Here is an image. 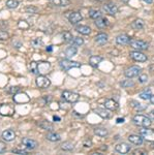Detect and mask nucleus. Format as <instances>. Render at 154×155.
Listing matches in <instances>:
<instances>
[{
  "label": "nucleus",
  "instance_id": "1",
  "mask_svg": "<svg viewBox=\"0 0 154 155\" xmlns=\"http://www.w3.org/2000/svg\"><path fill=\"white\" fill-rule=\"evenodd\" d=\"M133 121L136 125L141 126V127H149L152 123L151 119L149 117L145 116V115H136L133 118Z\"/></svg>",
  "mask_w": 154,
  "mask_h": 155
},
{
  "label": "nucleus",
  "instance_id": "2",
  "mask_svg": "<svg viewBox=\"0 0 154 155\" xmlns=\"http://www.w3.org/2000/svg\"><path fill=\"white\" fill-rule=\"evenodd\" d=\"M59 65L63 71H67L69 69L71 68H78V67H81V63L79 62H76V61H71L69 59H63L59 62Z\"/></svg>",
  "mask_w": 154,
  "mask_h": 155
},
{
  "label": "nucleus",
  "instance_id": "3",
  "mask_svg": "<svg viewBox=\"0 0 154 155\" xmlns=\"http://www.w3.org/2000/svg\"><path fill=\"white\" fill-rule=\"evenodd\" d=\"M62 97H63L64 101H66L68 104H76V102L79 101V98H80V95H79L78 93H74V92L65 90V91L62 92Z\"/></svg>",
  "mask_w": 154,
  "mask_h": 155
},
{
  "label": "nucleus",
  "instance_id": "4",
  "mask_svg": "<svg viewBox=\"0 0 154 155\" xmlns=\"http://www.w3.org/2000/svg\"><path fill=\"white\" fill-rule=\"evenodd\" d=\"M129 45H130L131 48L136 50V51H145V50L149 49V44L147 41H139V39H133V41H130Z\"/></svg>",
  "mask_w": 154,
  "mask_h": 155
},
{
  "label": "nucleus",
  "instance_id": "5",
  "mask_svg": "<svg viewBox=\"0 0 154 155\" xmlns=\"http://www.w3.org/2000/svg\"><path fill=\"white\" fill-rule=\"evenodd\" d=\"M15 114V107L12 104H0V115L4 117H11Z\"/></svg>",
  "mask_w": 154,
  "mask_h": 155
},
{
  "label": "nucleus",
  "instance_id": "6",
  "mask_svg": "<svg viewBox=\"0 0 154 155\" xmlns=\"http://www.w3.org/2000/svg\"><path fill=\"white\" fill-rule=\"evenodd\" d=\"M35 83H36V86L38 88H41V89H46L50 87L51 85V81L47 78L44 74H38V77L36 78L35 80Z\"/></svg>",
  "mask_w": 154,
  "mask_h": 155
},
{
  "label": "nucleus",
  "instance_id": "7",
  "mask_svg": "<svg viewBox=\"0 0 154 155\" xmlns=\"http://www.w3.org/2000/svg\"><path fill=\"white\" fill-rule=\"evenodd\" d=\"M141 71H142V68L140 66H130L128 67L127 69H125L124 71V76H125L127 79H131V78H136L138 76H140Z\"/></svg>",
  "mask_w": 154,
  "mask_h": 155
},
{
  "label": "nucleus",
  "instance_id": "8",
  "mask_svg": "<svg viewBox=\"0 0 154 155\" xmlns=\"http://www.w3.org/2000/svg\"><path fill=\"white\" fill-rule=\"evenodd\" d=\"M103 11L105 12L106 14L110 15V16H115L118 12L119 8L115 3H113V2H108V3L103 5Z\"/></svg>",
  "mask_w": 154,
  "mask_h": 155
},
{
  "label": "nucleus",
  "instance_id": "9",
  "mask_svg": "<svg viewBox=\"0 0 154 155\" xmlns=\"http://www.w3.org/2000/svg\"><path fill=\"white\" fill-rule=\"evenodd\" d=\"M14 101L17 102V104H27V102L30 101V97L28 96V94L25 93V92L19 91L18 93L15 94Z\"/></svg>",
  "mask_w": 154,
  "mask_h": 155
},
{
  "label": "nucleus",
  "instance_id": "10",
  "mask_svg": "<svg viewBox=\"0 0 154 155\" xmlns=\"http://www.w3.org/2000/svg\"><path fill=\"white\" fill-rule=\"evenodd\" d=\"M140 134L144 140L148 142H154V130L149 129L146 127H143V129H140Z\"/></svg>",
  "mask_w": 154,
  "mask_h": 155
},
{
  "label": "nucleus",
  "instance_id": "11",
  "mask_svg": "<svg viewBox=\"0 0 154 155\" xmlns=\"http://www.w3.org/2000/svg\"><path fill=\"white\" fill-rule=\"evenodd\" d=\"M129 56H130L131 59L135 60V61H136V62H146L148 59L145 54L142 53L141 51H136V50H135V51H131L129 53Z\"/></svg>",
  "mask_w": 154,
  "mask_h": 155
},
{
  "label": "nucleus",
  "instance_id": "12",
  "mask_svg": "<svg viewBox=\"0 0 154 155\" xmlns=\"http://www.w3.org/2000/svg\"><path fill=\"white\" fill-rule=\"evenodd\" d=\"M22 145L25 147L26 149L28 150H33L35 149L37 147V142L34 141V140L32 139H28V137H24L23 140H22Z\"/></svg>",
  "mask_w": 154,
  "mask_h": 155
},
{
  "label": "nucleus",
  "instance_id": "13",
  "mask_svg": "<svg viewBox=\"0 0 154 155\" xmlns=\"http://www.w3.org/2000/svg\"><path fill=\"white\" fill-rule=\"evenodd\" d=\"M130 146L126 143H120L115 146V151L119 154H126L130 151Z\"/></svg>",
  "mask_w": 154,
  "mask_h": 155
},
{
  "label": "nucleus",
  "instance_id": "14",
  "mask_svg": "<svg viewBox=\"0 0 154 155\" xmlns=\"http://www.w3.org/2000/svg\"><path fill=\"white\" fill-rule=\"evenodd\" d=\"M130 37L127 35V34H120L116 37V44L119 45V46H125V45H128L130 42Z\"/></svg>",
  "mask_w": 154,
  "mask_h": 155
},
{
  "label": "nucleus",
  "instance_id": "15",
  "mask_svg": "<svg viewBox=\"0 0 154 155\" xmlns=\"http://www.w3.org/2000/svg\"><path fill=\"white\" fill-rule=\"evenodd\" d=\"M1 137L5 142H11V141H14L15 137H16V134H15V131L12 130V129H6V130H4L2 132Z\"/></svg>",
  "mask_w": 154,
  "mask_h": 155
},
{
  "label": "nucleus",
  "instance_id": "16",
  "mask_svg": "<svg viewBox=\"0 0 154 155\" xmlns=\"http://www.w3.org/2000/svg\"><path fill=\"white\" fill-rule=\"evenodd\" d=\"M109 41V36L106 33H103V32H100V33H98L97 35L95 36V42L99 46H103V45H106V42Z\"/></svg>",
  "mask_w": 154,
  "mask_h": 155
},
{
  "label": "nucleus",
  "instance_id": "17",
  "mask_svg": "<svg viewBox=\"0 0 154 155\" xmlns=\"http://www.w3.org/2000/svg\"><path fill=\"white\" fill-rule=\"evenodd\" d=\"M82 19H83V17H82V15L79 12H71V14L69 15V17H68V21L70 22L71 24H74V25L78 24L79 22H81Z\"/></svg>",
  "mask_w": 154,
  "mask_h": 155
},
{
  "label": "nucleus",
  "instance_id": "18",
  "mask_svg": "<svg viewBox=\"0 0 154 155\" xmlns=\"http://www.w3.org/2000/svg\"><path fill=\"white\" fill-rule=\"evenodd\" d=\"M37 68H38V74H43V72H49L50 68H51V64L49 62H37Z\"/></svg>",
  "mask_w": 154,
  "mask_h": 155
},
{
  "label": "nucleus",
  "instance_id": "19",
  "mask_svg": "<svg viewBox=\"0 0 154 155\" xmlns=\"http://www.w3.org/2000/svg\"><path fill=\"white\" fill-rule=\"evenodd\" d=\"M94 113H96L98 116H100L101 118L103 119H108V118H111L112 117V114H111V111L110 110H103V109H94Z\"/></svg>",
  "mask_w": 154,
  "mask_h": 155
},
{
  "label": "nucleus",
  "instance_id": "20",
  "mask_svg": "<svg viewBox=\"0 0 154 155\" xmlns=\"http://www.w3.org/2000/svg\"><path fill=\"white\" fill-rule=\"evenodd\" d=\"M105 107L106 109L110 110V111H116V110H118L119 107V104L117 101H115L114 99H106L105 101Z\"/></svg>",
  "mask_w": 154,
  "mask_h": 155
},
{
  "label": "nucleus",
  "instance_id": "21",
  "mask_svg": "<svg viewBox=\"0 0 154 155\" xmlns=\"http://www.w3.org/2000/svg\"><path fill=\"white\" fill-rule=\"evenodd\" d=\"M76 31L78 32V33L82 34V35H89L92 30H91L90 27L86 26V25H79V26H77Z\"/></svg>",
  "mask_w": 154,
  "mask_h": 155
},
{
  "label": "nucleus",
  "instance_id": "22",
  "mask_svg": "<svg viewBox=\"0 0 154 155\" xmlns=\"http://www.w3.org/2000/svg\"><path fill=\"white\" fill-rule=\"evenodd\" d=\"M145 27V22L142 19H136L131 23V28L135 30H142Z\"/></svg>",
  "mask_w": 154,
  "mask_h": 155
},
{
  "label": "nucleus",
  "instance_id": "23",
  "mask_svg": "<svg viewBox=\"0 0 154 155\" xmlns=\"http://www.w3.org/2000/svg\"><path fill=\"white\" fill-rule=\"evenodd\" d=\"M94 23H95V25H96V27H97V28H99V29H103V28H106V27L109 25V21H108V19L100 17V18L96 19Z\"/></svg>",
  "mask_w": 154,
  "mask_h": 155
},
{
  "label": "nucleus",
  "instance_id": "24",
  "mask_svg": "<svg viewBox=\"0 0 154 155\" xmlns=\"http://www.w3.org/2000/svg\"><path fill=\"white\" fill-rule=\"evenodd\" d=\"M50 3L55 6L65 7L70 4V0H50Z\"/></svg>",
  "mask_w": 154,
  "mask_h": 155
},
{
  "label": "nucleus",
  "instance_id": "25",
  "mask_svg": "<svg viewBox=\"0 0 154 155\" xmlns=\"http://www.w3.org/2000/svg\"><path fill=\"white\" fill-rule=\"evenodd\" d=\"M128 141L133 145H142L143 144V137L136 134H130L128 137Z\"/></svg>",
  "mask_w": 154,
  "mask_h": 155
},
{
  "label": "nucleus",
  "instance_id": "26",
  "mask_svg": "<svg viewBox=\"0 0 154 155\" xmlns=\"http://www.w3.org/2000/svg\"><path fill=\"white\" fill-rule=\"evenodd\" d=\"M103 57L97 56V55H94V56L90 57V59H89V63H90L91 66L96 67L101 61H103Z\"/></svg>",
  "mask_w": 154,
  "mask_h": 155
},
{
  "label": "nucleus",
  "instance_id": "27",
  "mask_svg": "<svg viewBox=\"0 0 154 155\" xmlns=\"http://www.w3.org/2000/svg\"><path fill=\"white\" fill-rule=\"evenodd\" d=\"M46 139L50 142H58L61 140V137H60V134H56V132L50 131L46 134Z\"/></svg>",
  "mask_w": 154,
  "mask_h": 155
},
{
  "label": "nucleus",
  "instance_id": "28",
  "mask_svg": "<svg viewBox=\"0 0 154 155\" xmlns=\"http://www.w3.org/2000/svg\"><path fill=\"white\" fill-rule=\"evenodd\" d=\"M88 14H89V17H90L91 19H93V20H96L98 18H100V17H103V12H101V11L96 9V8L89 9Z\"/></svg>",
  "mask_w": 154,
  "mask_h": 155
},
{
  "label": "nucleus",
  "instance_id": "29",
  "mask_svg": "<svg viewBox=\"0 0 154 155\" xmlns=\"http://www.w3.org/2000/svg\"><path fill=\"white\" fill-rule=\"evenodd\" d=\"M37 125L41 127V129H44V130H49V131H52L53 130V125L50 123L49 121L44 120V121H41L37 123Z\"/></svg>",
  "mask_w": 154,
  "mask_h": 155
},
{
  "label": "nucleus",
  "instance_id": "30",
  "mask_svg": "<svg viewBox=\"0 0 154 155\" xmlns=\"http://www.w3.org/2000/svg\"><path fill=\"white\" fill-rule=\"evenodd\" d=\"M77 53H78V48H77V46H74V45L71 47H68V48L65 50V55L67 58H71V57H74Z\"/></svg>",
  "mask_w": 154,
  "mask_h": 155
},
{
  "label": "nucleus",
  "instance_id": "31",
  "mask_svg": "<svg viewBox=\"0 0 154 155\" xmlns=\"http://www.w3.org/2000/svg\"><path fill=\"white\" fill-rule=\"evenodd\" d=\"M94 134L101 137H105L109 134L108 129L103 128V127H97V128H94Z\"/></svg>",
  "mask_w": 154,
  "mask_h": 155
},
{
  "label": "nucleus",
  "instance_id": "32",
  "mask_svg": "<svg viewBox=\"0 0 154 155\" xmlns=\"http://www.w3.org/2000/svg\"><path fill=\"white\" fill-rule=\"evenodd\" d=\"M74 148V144L69 141H65L61 143V149L64 150V151H71Z\"/></svg>",
  "mask_w": 154,
  "mask_h": 155
},
{
  "label": "nucleus",
  "instance_id": "33",
  "mask_svg": "<svg viewBox=\"0 0 154 155\" xmlns=\"http://www.w3.org/2000/svg\"><path fill=\"white\" fill-rule=\"evenodd\" d=\"M151 95H152V94H151V91H150V89H149V88L145 89L143 92H141V93L139 94V96H140L142 99H144V101H147V99H149Z\"/></svg>",
  "mask_w": 154,
  "mask_h": 155
},
{
  "label": "nucleus",
  "instance_id": "34",
  "mask_svg": "<svg viewBox=\"0 0 154 155\" xmlns=\"http://www.w3.org/2000/svg\"><path fill=\"white\" fill-rule=\"evenodd\" d=\"M5 5H6L7 8L15 9L19 6V1H17V0H7Z\"/></svg>",
  "mask_w": 154,
  "mask_h": 155
},
{
  "label": "nucleus",
  "instance_id": "35",
  "mask_svg": "<svg viewBox=\"0 0 154 155\" xmlns=\"http://www.w3.org/2000/svg\"><path fill=\"white\" fill-rule=\"evenodd\" d=\"M62 37H63V41L65 42H70V41H73V39H74L73 34L69 31H64L63 33H62Z\"/></svg>",
  "mask_w": 154,
  "mask_h": 155
},
{
  "label": "nucleus",
  "instance_id": "36",
  "mask_svg": "<svg viewBox=\"0 0 154 155\" xmlns=\"http://www.w3.org/2000/svg\"><path fill=\"white\" fill-rule=\"evenodd\" d=\"M28 69L32 72V74H38V68H37V62H36V61H32L31 63L29 64Z\"/></svg>",
  "mask_w": 154,
  "mask_h": 155
},
{
  "label": "nucleus",
  "instance_id": "37",
  "mask_svg": "<svg viewBox=\"0 0 154 155\" xmlns=\"http://www.w3.org/2000/svg\"><path fill=\"white\" fill-rule=\"evenodd\" d=\"M18 27L21 30H28L30 28V25L28 24V22L24 21V20H20L18 22Z\"/></svg>",
  "mask_w": 154,
  "mask_h": 155
},
{
  "label": "nucleus",
  "instance_id": "38",
  "mask_svg": "<svg viewBox=\"0 0 154 155\" xmlns=\"http://www.w3.org/2000/svg\"><path fill=\"white\" fill-rule=\"evenodd\" d=\"M120 85L122 88H129V87L133 86V82L131 81V80H123L120 83Z\"/></svg>",
  "mask_w": 154,
  "mask_h": 155
},
{
  "label": "nucleus",
  "instance_id": "39",
  "mask_svg": "<svg viewBox=\"0 0 154 155\" xmlns=\"http://www.w3.org/2000/svg\"><path fill=\"white\" fill-rule=\"evenodd\" d=\"M25 11H26L28 14H30V15H35L37 12H38V8L35 6H33V5H29V6H26L25 7Z\"/></svg>",
  "mask_w": 154,
  "mask_h": 155
},
{
  "label": "nucleus",
  "instance_id": "40",
  "mask_svg": "<svg viewBox=\"0 0 154 155\" xmlns=\"http://www.w3.org/2000/svg\"><path fill=\"white\" fill-rule=\"evenodd\" d=\"M19 91H21V87H19V86H11L7 88V92L11 94H14V95L16 93H18Z\"/></svg>",
  "mask_w": 154,
  "mask_h": 155
},
{
  "label": "nucleus",
  "instance_id": "41",
  "mask_svg": "<svg viewBox=\"0 0 154 155\" xmlns=\"http://www.w3.org/2000/svg\"><path fill=\"white\" fill-rule=\"evenodd\" d=\"M130 104H131V107H136V110H139V111H141V110H145V109H146V106H141V104H140V102H138V101H130Z\"/></svg>",
  "mask_w": 154,
  "mask_h": 155
},
{
  "label": "nucleus",
  "instance_id": "42",
  "mask_svg": "<svg viewBox=\"0 0 154 155\" xmlns=\"http://www.w3.org/2000/svg\"><path fill=\"white\" fill-rule=\"evenodd\" d=\"M73 42H74V46L80 47V46H82V45L84 44V39H83V38H81V37H79V36H77V37H74Z\"/></svg>",
  "mask_w": 154,
  "mask_h": 155
},
{
  "label": "nucleus",
  "instance_id": "43",
  "mask_svg": "<svg viewBox=\"0 0 154 155\" xmlns=\"http://www.w3.org/2000/svg\"><path fill=\"white\" fill-rule=\"evenodd\" d=\"M9 38V34L6 31L0 30V41H7Z\"/></svg>",
  "mask_w": 154,
  "mask_h": 155
},
{
  "label": "nucleus",
  "instance_id": "44",
  "mask_svg": "<svg viewBox=\"0 0 154 155\" xmlns=\"http://www.w3.org/2000/svg\"><path fill=\"white\" fill-rule=\"evenodd\" d=\"M139 82L142 84H145L148 82V76L146 74H140V77H139Z\"/></svg>",
  "mask_w": 154,
  "mask_h": 155
},
{
  "label": "nucleus",
  "instance_id": "45",
  "mask_svg": "<svg viewBox=\"0 0 154 155\" xmlns=\"http://www.w3.org/2000/svg\"><path fill=\"white\" fill-rule=\"evenodd\" d=\"M12 153H16V154H22V155H26L28 154V152L25 151V150H22V149H14L12 150Z\"/></svg>",
  "mask_w": 154,
  "mask_h": 155
},
{
  "label": "nucleus",
  "instance_id": "46",
  "mask_svg": "<svg viewBox=\"0 0 154 155\" xmlns=\"http://www.w3.org/2000/svg\"><path fill=\"white\" fill-rule=\"evenodd\" d=\"M6 151V145L3 142H0V154Z\"/></svg>",
  "mask_w": 154,
  "mask_h": 155
},
{
  "label": "nucleus",
  "instance_id": "47",
  "mask_svg": "<svg viewBox=\"0 0 154 155\" xmlns=\"http://www.w3.org/2000/svg\"><path fill=\"white\" fill-rule=\"evenodd\" d=\"M133 154H147V151L144 149H136L133 151Z\"/></svg>",
  "mask_w": 154,
  "mask_h": 155
},
{
  "label": "nucleus",
  "instance_id": "48",
  "mask_svg": "<svg viewBox=\"0 0 154 155\" xmlns=\"http://www.w3.org/2000/svg\"><path fill=\"white\" fill-rule=\"evenodd\" d=\"M32 45H33L34 47H38L39 45H41V41L39 38L33 39V41H32Z\"/></svg>",
  "mask_w": 154,
  "mask_h": 155
},
{
  "label": "nucleus",
  "instance_id": "49",
  "mask_svg": "<svg viewBox=\"0 0 154 155\" xmlns=\"http://www.w3.org/2000/svg\"><path fill=\"white\" fill-rule=\"evenodd\" d=\"M92 146V143H91V141H87V142H85V143H84V147H87V148H89V147H91Z\"/></svg>",
  "mask_w": 154,
  "mask_h": 155
},
{
  "label": "nucleus",
  "instance_id": "50",
  "mask_svg": "<svg viewBox=\"0 0 154 155\" xmlns=\"http://www.w3.org/2000/svg\"><path fill=\"white\" fill-rule=\"evenodd\" d=\"M149 116H150V119H153L154 120V110H152V111L149 113Z\"/></svg>",
  "mask_w": 154,
  "mask_h": 155
},
{
  "label": "nucleus",
  "instance_id": "51",
  "mask_svg": "<svg viewBox=\"0 0 154 155\" xmlns=\"http://www.w3.org/2000/svg\"><path fill=\"white\" fill-rule=\"evenodd\" d=\"M47 51H48V52L53 51V47H52V46H48V47H47Z\"/></svg>",
  "mask_w": 154,
  "mask_h": 155
},
{
  "label": "nucleus",
  "instance_id": "52",
  "mask_svg": "<svg viewBox=\"0 0 154 155\" xmlns=\"http://www.w3.org/2000/svg\"><path fill=\"white\" fill-rule=\"evenodd\" d=\"M149 99H150L151 104H154V95H151V96H150V98H149Z\"/></svg>",
  "mask_w": 154,
  "mask_h": 155
},
{
  "label": "nucleus",
  "instance_id": "53",
  "mask_svg": "<svg viewBox=\"0 0 154 155\" xmlns=\"http://www.w3.org/2000/svg\"><path fill=\"white\" fill-rule=\"evenodd\" d=\"M123 122H124V119L123 118H120V119H117V123H123Z\"/></svg>",
  "mask_w": 154,
  "mask_h": 155
},
{
  "label": "nucleus",
  "instance_id": "54",
  "mask_svg": "<svg viewBox=\"0 0 154 155\" xmlns=\"http://www.w3.org/2000/svg\"><path fill=\"white\" fill-rule=\"evenodd\" d=\"M53 119L55 120V121H57V122H58V121H60V118H59L58 116H54V117H53Z\"/></svg>",
  "mask_w": 154,
  "mask_h": 155
},
{
  "label": "nucleus",
  "instance_id": "55",
  "mask_svg": "<svg viewBox=\"0 0 154 155\" xmlns=\"http://www.w3.org/2000/svg\"><path fill=\"white\" fill-rule=\"evenodd\" d=\"M143 1H145L146 3H149V4H150V3H153V0H143Z\"/></svg>",
  "mask_w": 154,
  "mask_h": 155
},
{
  "label": "nucleus",
  "instance_id": "56",
  "mask_svg": "<svg viewBox=\"0 0 154 155\" xmlns=\"http://www.w3.org/2000/svg\"><path fill=\"white\" fill-rule=\"evenodd\" d=\"M96 1H98V2H101V1H103V0H96Z\"/></svg>",
  "mask_w": 154,
  "mask_h": 155
},
{
  "label": "nucleus",
  "instance_id": "57",
  "mask_svg": "<svg viewBox=\"0 0 154 155\" xmlns=\"http://www.w3.org/2000/svg\"><path fill=\"white\" fill-rule=\"evenodd\" d=\"M152 148L154 149V142H153V145H152Z\"/></svg>",
  "mask_w": 154,
  "mask_h": 155
}]
</instances>
